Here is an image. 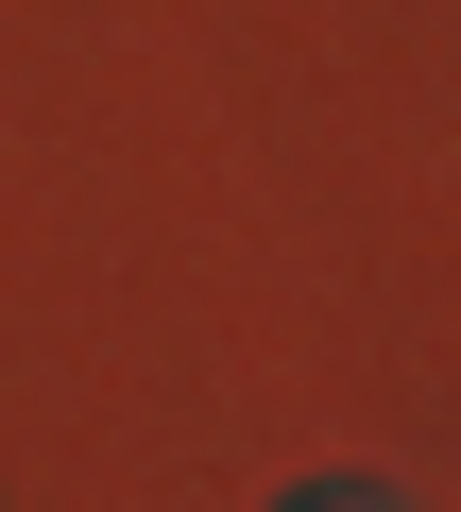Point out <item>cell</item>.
I'll use <instances>...</instances> for the list:
<instances>
[{
	"instance_id": "obj_1",
	"label": "cell",
	"mask_w": 461,
	"mask_h": 512,
	"mask_svg": "<svg viewBox=\"0 0 461 512\" xmlns=\"http://www.w3.org/2000/svg\"><path fill=\"white\" fill-rule=\"evenodd\" d=\"M291 512H376V495H291Z\"/></svg>"
}]
</instances>
